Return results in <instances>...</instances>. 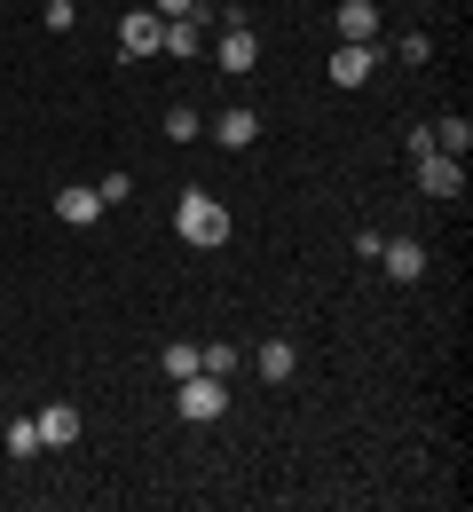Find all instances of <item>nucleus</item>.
Here are the masks:
<instances>
[{
    "instance_id": "aec40b11",
    "label": "nucleus",
    "mask_w": 473,
    "mask_h": 512,
    "mask_svg": "<svg viewBox=\"0 0 473 512\" xmlns=\"http://www.w3.org/2000/svg\"><path fill=\"white\" fill-rule=\"evenodd\" d=\"M150 8H158V16H198L205 0H150Z\"/></svg>"
},
{
    "instance_id": "ddd939ff",
    "label": "nucleus",
    "mask_w": 473,
    "mask_h": 512,
    "mask_svg": "<svg viewBox=\"0 0 473 512\" xmlns=\"http://www.w3.org/2000/svg\"><path fill=\"white\" fill-rule=\"evenodd\" d=\"M158 48H166V56H198V48H205L198 16H174V24H166V40H158Z\"/></svg>"
},
{
    "instance_id": "0eeeda50",
    "label": "nucleus",
    "mask_w": 473,
    "mask_h": 512,
    "mask_svg": "<svg viewBox=\"0 0 473 512\" xmlns=\"http://www.w3.org/2000/svg\"><path fill=\"white\" fill-rule=\"evenodd\" d=\"M158 40H166V24H158V8H135V16L119 24V48H127V56H158Z\"/></svg>"
},
{
    "instance_id": "2eb2a0df",
    "label": "nucleus",
    "mask_w": 473,
    "mask_h": 512,
    "mask_svg": "<svg viewBox=\"0 0 473 512\" xmlns=\"http://www.w3.org/2000/svg\"><path fill=\"white\" fill-rule=\"evenodd\" d=\"M434 150L466 158V150H473V119H442V127H434Z\"/></svg>"
},
{
    "instance_id": "20e7f679",
    "label": "nucleus",
    "mask_w": 473,
    "mask_h": 512,
    "mask_svg": "<svg viewBox=\"0 0 473 512\" xmlns=\"http://www.w3.org/2000/svg\"><path fill=\"white\" fill-rule=\"evenodd\" d=\"M371 71H379V48H371V40H339L332 48V87H363Z\"/></svg>"
},
{
    "instance_id": "1a4fd4ad",
    "label": "nucleus",
    "mask_w": 473,
    "mask_h": 512,
    "mask_svg": "<svg viewBox=\"0 0 473 512\" xmlns=\"http://www.w3.org/2000/svg\"><path fill=\"white\" fill-rule=\"evenodd\" d=\"M253 134H261V111H245V103H229V111L213 119V142H221V150H245Z\"/></svg>"
},
{
    "instance_id": "6e6552de",
    "label": "nucleus",
    "mask_w": 473,
    "mask_h": 512,
    "mask_svg": "<svg viewBox=\"0 0 473 512\" xmlns=\"http://www.w3.org/2000/svg\"><path fill=\"white\" fill-rule=\"evenodd\" d=\"M32 426H40V449H71L79 442V410H71V402H48Z\"/></svg>"
},
{
    "instance_id": "f03ea898",
    "label": "nucleus",
    "mask_w": 473,
    "mask_h": 512,
    "mask_svg": "<svg viewBox=\"0 0 473 512\" xmlns=\"http://www.w3.org/2000/svg\"><path fill=\"white\" fill-rule=\"evenodd\" d=\"M174 410L190 426H213V418H229V386L213 379V371H190V379H174Z\"/></svg>"
},
{
    "instance_id": "39448f33",
    "label": "nucleus",
    "mask_w": 473,
    "mask_h": 512,
    "mask_svg": "<svg viewBox=\"0 0 473 512\" xmlns=\"http://www.w3.org/2000/svg\"><path fill=\"white\" fill-rule=\"evenodd\" d=\"M253 64H261V40H253V24H221V71H229V79H245Z\"/></svg>"
},
{
    "instance_id": "412c9836",
    "label": "nucleus",
    "mask_w": 473,
    "mask_h": 512,
    "mask_svg": "<svg viewBox=\"0 0 473 512\" xmlns=\"http://www.w3.org/2000/svg\"><path fill=\"white\" fill-rule=\"evenodd\" d=\"M71 8H79V0H71Z\"/></svg>"
},
{
    "instance_id": "7ed1b4c3",
    "label": "nucleus",
    "mask_w": 473,
    "mask_h": 512,
    "mask_svg": "<svg viewBox=\"0 0 473 512\" xmlns=\"http://www.w3.org/2000/svg\"><path fill=\"white\" fill-rule=\"evenodd\" d=\"M418 190H426V197H458V190H466V158L426 150V158H418Z\"/></svg>"
},
{
    "instance_id": "4468645a",
    "label": "nucleus",
    "mask_w": 473,
    "mask_h": 512,
    "mask_svg": "<svg viewBox=\"0 0 473 512\" xmlns=\"http://www.w3.org/2000/svg\"><path fill=\"white\" fill-rule=\"evenodd\" d=\"M158 371H166V379H190V371H198V347H190V339H166V347H158Z\"/></svg>"
},
{
    "instance_id": "9d476101",
    "label": "nucleus",
    "mask_w": 473,
    "mask_h": 512,
    "mask_svg": "<svg viewBox=\"0 0 473 512\" xmlns=\"http://www.w3.org/2000/svg\"><path fill=\"white\" fill-rule=\"evenodd\" d=\"M339 40H379V8L371 0H339Z\"/></svg>"
},
{
    "instance_id": "f257e3e1",
    "label": "nucleus",
    "mask_w": 473,
    "mask_h": 512,
    "mask_svg": "<svg viewBox=\"0 0 473 512\" xmlns=\"http://www.w3.org/2000/svg\"><path fill=\"white\" fill-rule=\"evenodd\" d=\"M174 229H182V245H198V253H213V245H229V205L205 190H182V205H174Z\"/></svg>"
},
{
    "instance_id": "f8f14e48",
    "label": "nucleus",
    "mask_w": 473,
    "mask_h": 512,
    "mask_svg": "<svg viewBox=\"0 0 473 512\" xmlns=\"http://www.w3.org/2000/svg\"><path fill=\"white\" fill-rule=\"evenodd\" d=\"M56 213H64L71 229H87V221L103 213V197H95V190H56Z\"/></svg>"
},
{
    "instance_id": "423d86ee",
    "label": "nucleus",
    "mask_w": 473,
    "mask_h": 512,
    "mask_svg": "<svg viewBox=\"0 0 473 512\" xmlns=\"http://www.w3.org/2000/svg\"><path fill=\"white\" fill-rule=\"evenodd\" d=\"M379 268H387L395 284H418V276H426V245H418V237H395V245H379Z\"/></svg>"
},
{
    "instance_id": "9b49d317",
    "label": "nucleus",
    "mask_w": 473,
    "mask_h": 512,
    "mask_svg": "<svg viewBox=\"0 0 473 512\" xmlns=\"http://www.w3.org/2000/svg\"><path fill=\"white\" fill-rule=\"evenodd\" d=\"M292 371H300V347H292V339H269V347H261V379H292Z\"/></svg>"
},
{
    "instance_id": "f3484780",
    "label": "nucleus",
    "mask_w": 473,
    "mask_h": 512,
    "mask_svg": "<svg viewBox=\"0 0 473 512\" xmlns=\"http://www.w3.org/2000/svg\"><path fill=\"white\" fill-rule=\"evenodd\" d=\"M166 134H174V142H198V134H205V119L190 111V103H174V111H166Z\"/></svg>"
},
{
    "instance_id": "6ab92c4d",
    "label": "nucleus",
    "mask_w": 473,
    "mask_h": 512,
    "mask_svg": "<svg viewBox=\"0 0 473 512\" xmlns=\"http://www.w3.org/2000/svg\"><path fill=\"white\" fill-rule=\"evenodd\" d=\"M95 197H103V205H127V197H135V182H127V174H103V182H95Z\"/></svg>"
},
{
    "instance_id": "a211bd4d",
    "label": "nucleus",
    "mask_w": 473,
    "mask_h": 512,
    "mask_svg": "<svg viewBox=\"0 0 473 512\" xmlns=\"http://www.w3.org/2000/svg\"><path fill=\"white\" fill-rule=\"evenodd\" d=\"M8 457H40V426H32V418L8 426Z\"/></svg>"
},
{
    "instance_id": "dca6fc26",
    "label": "nucleus",
    "mask_w": 473,
    "mask_h": 512,
    "mask_svg": "<svg viewBox=\"0 0 473 512\" xmlns=\"http://www.w3.org/2000/svg\"><path fill=\"white\" fill-rule=\"evenodd\" d=\"M198 371H213V379H229V371H237V347H229V339H213V347H198Z\"/></svg>"
}]
</instances>
